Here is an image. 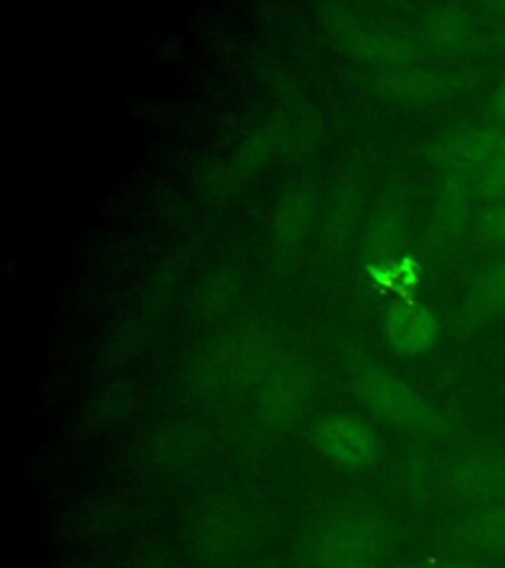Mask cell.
I'll use <instances>...</instances> for the list:
<instances>
[{"label":"cell","mask_w":505,"mask_h":568,"mask_svg":"<svg viewBox=\"0 0 505 568\" xmlns=\"http://www.w3.org/2000/svg\"><path fill=\"white\" fill-rule=\"evenodd\" d=\"M355 385L365 405L395 425L433 436L453 433L451 420L438 408L426 403L417 390L411 389L407 383L382 367H364Z\"/></svg>","instance_id":"cell-1"},{"label":"cell","mask_w":505,"mask_h":568,"mask_svg":"<svg viewBox=\"0 0 505 568\" xmlns=\"http://www.w3.org/2000/svg\"><path fill=\"white\" fill-rule=\"evenodd\" d=\"M383 547L385 531L377 519L344 515L316 532L309 552L319 568H367Z\"/></svg>","instance_id":"cell-2"},{"label":"cell","mask_w":505,"mask_h":568,"mask_svg":"<svg viewBox=\"0 0 505 568\" xmlns=\"http://www.w3.org/2000/svg\"><path fill=\"white\" fill-rule=\"evenodd\" d=\"M448 496L466 506L505 504V453L464 454L444 471Z\"/></svg>","instance_id":"cell-3"},{"label":"cell","mask_w":505,"mask_h":568,"mask_svg":"<svg viewBox=\"0 0 505 568\" xmlns=\"http://www.w3.org/2000/svg\"><path fill=\"white\" fill-rule=\"evenodd\" d=\"M456 549L482 559H505V504L472 507L448 532Z\"/></svg>","instance_id":"cell-4"},{"label":"cell","mask_w":505,"mask_h":568,"mask_svg":"<svg viewBox=\"0 0 505 568\" xmlns=\"http://www.w3.org/2000/svg\"><path fill=\"white\" fill-rule=\"evenodd\" d=\"M319 446L344 466H364L375 458L380 440L372 426L354 417H330L316 430Z\"/></svg>","instance_id":"cell-5"},{"label":"cell","mask_w":505,"mask_h":568,"mask_svg":"<svg viewBox=\"0 0 505 568\" xmlns=\"http://www.w3.org/2000/svg\"><path fill=\"white\" fill-rule=\"evenodd\" d=\"M436 320L415 304H395L385 316V334L401 354H421L435 344Z\"/></svg>","instance_id":"cell-6"},{"label":"cell","mask_w":505,"mask_h":568,"mask_svg":"<svg viewBox=\"0 0 505 568\" xmlns=\"http://www.w3.org/2000/svg\"><path fill=\"white\" fill-rule=\"evenodd\" d=\"M195 539L212 552L240 549L251 535V519L238 506H213L195 521Z\"/></svg>","instance_id":"cell-7"},{"label":"cell","mask_w":505,"mask_h":568,"mask_svg":"<svg viewBox=\"0 0 505 568\" xmlns=\"http://www.w3.org/2000/svg\"><path fill=\"white\" fill-rule=\"evenodd\" d=\"M502 141L494 133H468L462 134L456 141L448 142L444 149V159L448 164L458 166H471L482 160L494 159L499 151Z\"/></svg>","instance_id":"cell-8"},{"label":"cell","mask_w":505,"mask_h":568,"mask_svg":"<svg viewBox=\"0 0 505 568\" xmlns=\"http://www.w3.org/2000/svg\"><path fill=\"white\" fill-rule=\"evenodd\" d=\"M484 186L489 194H504L505 192V142H502L496 156L489 162V170L484 178Z\"/></svg>","instance_id":"cell-9"},{"label":"cell","mask_w":505,"mask_h":568,"mask_svg":"<svg viewBox=\"0 0 505 568\" xmlns=\"http://www.w3.org/2000/svg\"><path fill=\"white\" fill-rule=\"evenodd\" d=\"M484 294L494 306H504L505 304V265L499 266L494 275L489 276Z\"/></svg>","instance_id":"cell-10"},{"label":"cell","mask_w":505,"mask_h":568,"mask_svg":"<svg viewBox=\"0 0 505 568\" xmlns=\"http://www.w3.org/2000/svg\"><path fill=\"white\" fill-rule=\"evenodd\" d=\"M486 230H488L492 237L505 240V205L489 212L488 217H486Z\"/></svg>","instance_id":"cell-11"},{"label":"cell","mask_w":505,"mask_h":568,"mask_svg":"<svg viewBox=\"0 0 505 568\" xmlns=\"http://www.w3.org/2000/svg\"><path fill=\"white\" fill-rule=\"evenodd\" d=\"M494 106H496L497 115L505 116V83L502 85V89L497 91L496 103H494Z\"/></svg>","instance_id":"cell-12"},{"label":"cell","mask_w":505,"mask_h":568,"mask_svg":"<svg viewBox=\"0 0 505 568\" xmlns=\"http://www.w3.org/2000/svg\"><path fill=\"white\" fill-rule=\"evenodd\" d=\"M428 568H492V567H478V565H464V562H443V565H433Z\"/></svg>","instance_id":"cell-13"}]
</instances>
